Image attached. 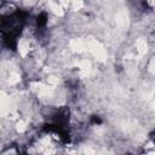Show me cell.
Returning a JSON list of instances; mask_svg holds the SVG:
<instances>
[{"instance_id": "cell-9", "label": "cell", "mask_w": 155, "mask_h": 155, "mask_svg": "<svg viewBox=\"0 0 155 155\" xmlns=\"http://www.w3.org/2000/svg\"><path fill=\"white\" fill-rule=\"evenodd\" d=\"M144 155H154L153 153H148V154H144Z\"/></svg>"}, {"instance_id": "cell-5", "label": "cell", "mask_w": 155, "mask_h": 155, "mask_svg": "<svg viewBox=\"0 0 155 155\" xmlns=\"http://www.w3.org/2000/svg\"><path fill=\"white\" fill-rule=\"evenodd\" d=\"M29 50H30L29 41H28V40H25V39L21 40V41H19V44H18V51H19V53H21L23 57H25V56L29 53Z\"/></svg>"}, {"instance_id": "cell-7", "label": "cell", "mask_w": 155, "mask_h": 155, "mask_svg": "<svg viewBox=\"0 0 155 155\" xmlns=\"http://www.w3.org/2000/svg\"><path fill=\"white\" fill-rule=\"evenodd\" d=\"M19 75L17 74V73H15V71H12V73H10V76H8V84H11V85H13V84H16V82H18L19 81Z\"/></svg>"}, {"instance_id": "cell-2", "label": "cell", "mask_w": 155, "mask_h": 155, "mask_svg": "<svg viewBox=\"0 0 155 155\" xmlns=\"http://www.w3.org/2000/svg\"><path fill=\"white\" fill-rule=\"evenodd\" d=\"M70 48L74 52H78V53L82 52L86 48V42L84 40H81V39H74V40L70 41Z\"/></svg>"}, {"instance_id": "cell-3", "label": "cell", "mask_w": 155, "mask_h": 155, "mask_svg": "<svg viewBox=\"0 0 155 155\" xmlns=\"http://www.w3.org/2000/svg\"><path fill=\"white\" fill-rule=\"evenodd\" d=\"M136 51H137V54L140 56V57L147 53V51H148V44H147V41L144 39L140 38V39H138L136 41Z\"/></svg>"}, {"instance_id": "cell-4", "label": "cell", "mask_w": 155, "mask_h": 155, "mask_svg": "<svg viewBox=\"0 0 155 155\" xmlns=\"http://www.w3.org/2000/svg\"><path fill=\"white\" fill-rule=\"evenodd\" d=\"M78 68H79V71H80V75L81 76H85L90 73L91 70V62L87 61V59H82L78 63Z\"/></svg>"}, {"instance_id": "cell-1", "label": "cell", "mask_w": 155, "mask_h": 155, "mask_svg": "<svg viewBox=\"0 0 155 155\" xmlns=\"http://www.w3.org/2000/svg\"><path fill=\"white\" fill-rule=\"evenodd\" d=\"M86 47H87V50H88L98 61L104 62V61L107 59V57H108L107 51L104 50V47H103L97 40L90 39V40L86 42Z\"/></svg>"}, {"instance_id": "cell-8", "label": "cell", "mask_w": 155, "mask_h": 155, "mask_svg": "<svg viewBox=\"0 0 155 155\" xmlns=\"http://www.w3.org/2000/svg\"><path fill=\"white\" fill-rule=\"evenodd\" d=\"M17 131L18 132H23V131H25L27 130V124H25V121H23V120H19L18 122H17Z\"/></svg>"}, {"instance_id": "cell-6", "label": "cell", "mask_w": 155, "mask_h": 155, "mask_svg": "<svg viewBox=\"0 0 155 155\" xmlns=\"http://www.w3.org/2000/svg\"><path fill=\"white\" fill-rule=\"evenodd\" d=\"M116 23L119 24V25H122V27H125L126 24H127V15L124 12V11H121V12H119L117 15H116Z\"/></svg>"}]
</instances>
